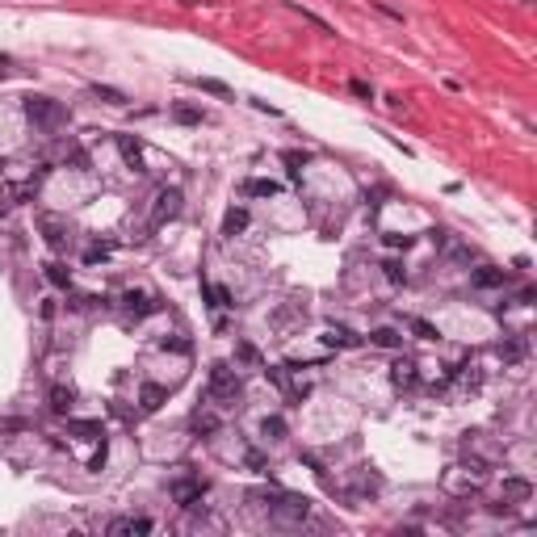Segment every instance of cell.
Returning <instances> with one entry per match:
<instances>
[{"mask_svg": "<svg viewBox=\"0 0 537 537\" xmlns=\"http://www.w3.org/2000/svg\"><path fill=\"white\" fill-rule=\"evenodd\" d=\"M470 281H475L479 290H500L508 277H504V269H487V265H483V269H475V273H470Z\"/></svg>", "mask_w": 537, "mask_h": 537, "instance_id": "cell-12", "label": "cell"}, {"mask_svg": "<svg viewBox=\"0 0 537 537\" xmlns=\"http://www.w3.org/2000/svg\"><path fill=\"white\" fill-rule=\"evenodd\" d=\"M181 210H185V193H181L176 185H168V189H160V193H155V206H151V223H155V227H164V223L181 218Z\"/></svg>", "mask_w": 537, "mask_h": 537, "instance_id": "cell-4", "label": "cell"}, {"mask_svg": "<svg viewBox=\"0 0 537 537\" xmlns=\"http://www.w3.org/2000/svg\"><path fill=\"white\" fill-rule=\"evenodd\" d=\"M71 403H76V391H71V386H55V391H50V407H55L59 416H67Z\"/></svg>", "mask_w": 537, "mask_h": 537, "instance_id": "cell-17", "label": "cell"}, {"mask_svg": "<svg viewBox=\"0 0 537 537\" xmlns=\"http://www.w3.org/2000/svg\"><path fill=\"white\" fill-rule=\"evenodd\" d=\"M38 231L46 235V244H50L55 252H63V248H67V239H71V235H67V223H63V218H55V214H42V218H38Z\"/></svg>", "mask_w": 537, "mask_h": 537, "instance_id": "cell-7", "label": "cell"}, {"mask_svg": "<svg viewBox=\"0 0 537 537\" xmlns=\"http://www.w3.org/2000/svg\"><path fill=\"white\" fill-rule=\"evenodd\" d=\"M46 281H50V286H59V290H67V286H71V273H67L63 265H55V260H50V265H46Z\"/></svg>", "mask_w": 537, "mask_h": 537, "instance_id": "cell-18", "label": "cell"}, {"mask_svg": "<svg viewBox=\"0 0 537 537\" xmlns=\"http://www.w3.org/2000/svg\"><path fill=\"white\" fill-rule=\"evenodd\" d=\"M105 256H109V248H88V256H84V260H88V265H97V260H105Z\"/></svg>", "mask_w": 537, "mask_h": 537, "instance_id": "cell-30", "label": "cell"}, {"mask_svg": "<svg viewBox=\"0 0 537 537\" xmlns=\"http://www.w3.org/2000/svg\"><path fill=\"white\" fill-rule=\"evenodd\" d=\"M323 344H332V349H353V344H361V340H357L349 328H336V323H332V328L323 332Z\"/></svg>", "mask_w": 537, "mask_h": 537, "instance_id": "cell-14", "label": "cell"}, {"mask_svg": "<svg viewBox=\"0 0 537 537\" xmlns=\"http://www.w3.org/2000/svg\"><path fill=\"white\" fill-rule=\"evenodd\" d=\"M370 344H378V349H399L403 336H399V328H374V332H370Z\"/></svg>", "mask_w": 537, "mask_h": 537, "instance_id": "cell-15", "label": "cell"}, {"mask_svg": "<svg viewBox=\"0 0 537 537\" xmlns=\"http://www.w3.org/2000/svg\"><path fill=\"white\" fill-rule=\"evenodd\" d=\"M244 227H248V210H244V206H231V210H227V218H223V235H227V239H235Z\"/></svg>", "mask_w": 537, "mask_h": 537, "instance_id": "cell-13", "label": "cell"}, {"mask_svg": "<svg viewBox=\"0 0 537 537\" xmlns=\"http://www.w3.org/2000/svg\"><path fill=\"white\" fill-rule=\"evenodd\" d=\"M412 328H416V332H420V336H424V340H437V328H433V323H424V319H416V323H412Z\"/></svg>", "mask_w": 537, "mask_h": 537, "instance_id": "cell-28", "label": "cell"}, {"mask_svg": "<svg viewBox=\"0 0 537 537\" xmlns=\"http://www.w3.org/2000/svg\"><path fill=\"white\" fill-rule=\"evenodd\" d=\"M122 307H126V315L143 319V315L160 311V298H155V294H147V290H126V294H122Z\"/></svg>", "mask_w": 537, "mask_h": 537, "instance_id": "cell-6", "label": "cell"}, {"mask_svg": "<svg viewBox=\"0 0 537 537\" xmlns=\"http://www.w3.org/2000/svg\"><path fill=\"white\" fill-rule=\"evenodd\" d=\"M0 80H4V67H0Z\"/></svg>", "mask_w": 537, "mask_h": 537, "instance_id": "cell-32", "label": "cell"}, {"mask_svg": "<svg viewBox=\"0 0 537 537\" xmlns=\"http://www.w3.org/2000/svg\"><path fill=\"white\" fill-rule=\"evenodd\" d=\"M197 88H202V92H214V97H227V92H231L223 80H197Z\"/></svg>", "mask_w": 537, "mask_h": 537, "instance_id": "cell-26", "label": "cell"}, {"mask_svg": "<svg viewBox=\"0 0 537 537\" xmlns=\"http://www.w3.org/2000/svg\"><path fill=\"white\" fill-rule=\"evenodd\" d=\"M118 147H122V155H126L130 164H139V155H143V143H139V139H130V134H122V139H118Z\"/></svg>", "mask_w": 537, "mask_h": 537, "instance_id": "cell-22", "label": "cell"}, {"mask_svg": "<svg viewBox=\"0 0 537 537\" xmlns=\"http://www.w3.org/2000/svg\"><path fill=\"white\" fill-rule=\"evenodd\" d=\"M386 244H395V248H407V244H412V235H386Z\"/></svg>", "mask_w": 537, "mask_h": 537, "instance_id": "cell-31", "label": "cell"}, {"mask_svg": "<svg viewBox=\"0 0 537 537\" xmlns=\"http://www.w3.org/2000/svg\"><path fill=\"white\" fill-rule=\"evenodd\" d=\"M244 189H248V193H252V197H273V193H277V189H281V185H277V181H248V185H244Z\"/></svg>", "mask_w": 537, "mask_h": 537, "instance_id": "cell-23", "label": "cell"}, {"mask_svg": "<svg viewBox=\"0 0 537 537\" xmlns=\"http://www.w3.org/2000/svg\"><path fill=\"white\" fill-rule=\"evenodd\" d=\"M210 298H214V307H231V294L223 286H210Z\"/></svg>", "mask_w": 537, "mask_h": 537, "instance_id": "cell-27", "label": "cell"}, {"mask_svg": "<svg viewBox=\"0 0 537 537\" xmlns=\"http://www.w3.org/2000/svg\"><path fill=\"white\" fill-rule=\"evenodd\" d=\"M269 512H273V521L302 525L311 517V500H302V496H269Z\"/></svg>", "mask_w": 537, "mask_h": 537, "instance_id": "cell-3", "label": "cell"}, {"mask_svg": "<svg viewBox=\"0 0 537 537\" xmlns=\"http://www.w3.org/2000/svg\"><path fill=\"white\" fill-rule=\"evenodd\" d=\"M25 118L38 126V130H59L63 122H67V109L59 105V101H50V97H25Z\"/></svg>", "mask_w": 537, "mask_h": 537, "instance_id": "cell-1", "label": "cell"}, {"mask_svg": "<svg viewBox=\"0 0 537 537\" xmlns=\"http://www.w3.org/2000/svg\"><path fill=\"white\" fill-rule=\"evenodd\" d=\"M202 496H206V483H202V479H193V475H185V479H176V483H172V500H176L181 508H197V504H202Z\"/></svg>", "mask_w": 537, "mask_h": 537, "instance_id": "cell-5", "label": "cell"}, {"mask_svg": "<svg viewBox=\"0 0 537 537\" xmlns=\"http://www.w3.org/2000/svg\"><path fill=\"white\" fill-rule=\"evenodd\" d=\"M164 395H168L164 386H155V382H147V386L139 391V407H143V412H155V407L164 403Z\"/></svg>", "mask_w": 537, "mask_h": 537, "instance_id": "cell-16", "label": "cell"}, {"mask_svg": "<svg viewBox=\"0 0 537 537\" xmlns=\"http://www.w3.org/2000/svg\"><path fill=\"white\" fill-rule=\"evenodd\" d=\"M109 533L122 537V533H151V521L147 517H118V521H109Z\"/></svg>", "mask_w": 537, "mask_h": 537, "instance_id": "cell-11", "label": "cell"}, {"mask_svg": "<svg viewBox=\"0 0 537 537\" xmlns=\"http://www.w3.org/2000/svg\"><path fill=\"white\" fill-rule=\"evenodd\" d=\"M525 500H533V483L529 479H504V504H525Z\"/></svg>", "mask_w": 537, "mask_h": 537, "instance_id": "cell-10", "label": "cell"}, {"mask_svg": "<svg viewBox=\"0 0 537 537\" xmlns=\"http://www.w3.org/2000/svg\"><path fill=\"white\" fill-rule=\"evenodd\" d=\"M92 97H101V101H109V105H126V92H118V88H109V84H92Z\"/></svg>", "mask_w": 537, "mask_h": 537, "instance_id": "cell-20", "label": "cell"}, {"mask_svg": "<svg viewBox=\"0 0 537 537\" xmlns=\"http://www.w3.org/2000/svg\"><path fill=\"white\" fill-rule=\"evenodd\" d=\"M235 353H239V361H252V365H256V361H260V353H256V349H252V344H239V349H235Z\"/></svg>", "mask_w": 537, "mask_h": 537, "instance_id": "cell-29", "label": "cell"}, {"mask_svg": "<svg viewBox=\"0 0 537 537\" xmlns=\"http://www.w3.org/2000/svg\"><path fill=\"white\" fill-rule=\"evenodd\" d=\"M260 433H265L269 441H281V437H286V420H281V416H265V424H260Z\"/></svg>", "mask_w": 537, "mask_h": 537, "instance_id": "cell-19", "label": "cell"}, {"mask_svg": "<svg viewBox=\"0 0 537 537\" xmlns=\"http://www.w3.org/2000/svg\"><path fill=\"white\" fill-rule=\"evenodd\" d=\"M67 433H76V437H101V424L97 420H71Z\"/></svg>", "mask_w": 537, "mask_h": 537, "instance_id": "cell-24", "label": "cell"}, {"mask_svg": "<svg viewBox=\"0 0 537 537\" xmlns=\"http://www.w3.org/2000/svg\"><path fill=\"white\" fill-rule=\"evenodd\" d=\"M239 391H244L239 374H235L227 361H214V365H210V399H218V403H235Z\"/></svg>", "mask_w": 537, "mask_h": 537, "instance_id": "cell-2", "label": "cell"}, {"mask_svg": "<svg viewBox=\"0 0 537 537\" xmlns=\"http://www.w3.org/2000/svg\"><path fill=\"white\" fill-rule=\"evenodd\" d=\"M193 428H197V433H214V428H218V416H214V412H206V416L197 412V416H193Z\"/></svg>", "mask_w": 537, "mask_h": 537, "instance_id": "cell-25", "label": "cell"}, {"mask_svg": "<svg viewBox=\"0 0 537 537\" xmlns=\"http://www.w3.org/2000/svg\"><path fill=\"white\" fill-rule=\"evenodd\" d=\"M391 382H395L399 391H412V386L420 382V370H416V361H407V357H403V361H395V365H391Z\"/></svg>", "mask_w": 537, "mask_h": 537, "instance_id": "cell-9", "label": "cell"}, {"mask_svg": "<svg viewBox=\"0 0 537 537\" xmlns=\"http://www.w3.org/2000/svg\"><path fill=\"white\" fill-rule=\"evenodd\" d=\"M529 357V336H504L500 340V361L504 365H521Z\"/></svg>", "mask_w": 537, "mask_h": 537, "instance_id": "cell-8", "label": "cell"}, {"mask_svg": "<svg viewBox=\"0 0 537 537\" xmlns=\"http://www.w3.org/2000/svg\"><path fill=\"white\" fill-rule=\"evenodd\" d=\"M172 118H176L181 126H197V122H202V109H193V105H176Z\"/></svg>", "mask_w": 537, "mask_h": 537, "instance_id": "cell-21", "label": "cell"}]
</instances>
